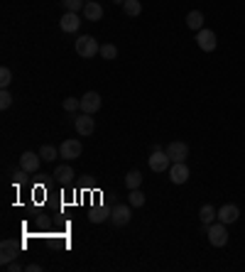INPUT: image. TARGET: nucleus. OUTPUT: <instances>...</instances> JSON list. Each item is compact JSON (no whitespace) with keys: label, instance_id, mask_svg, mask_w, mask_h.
<instances>
[{"label":"nucleus","instance_id":"23","mask_svg":"<svg viewBox=\"0 0 245 272\" xmlns=\"http://www.w3.org/2000/svg\"><path fill=\"white\" fill-rule=\"evenodd\" d=\"M130 206H133V208L145 206V194H142L140 189H130Z\"/></svg>","mask_w":245,"mask_h":272},{"label":"nucleus","instance_id":"11","mask_svg":"<svg viewBox=\"0 0 245 272\" xmlns=\"http://www.w3.org/2000/svg\"><path fill=\"white\" fill-rule=\"evenodd\" d=\"M240 218V208L235 204H226V206H221L218 208V221L221 223H226V226H231V223H235Z\"/></svg>","mask_w":245,"mask_h":272},{"label":"nucleus","instance_id":"8","mask_svg":"<svg viewBox=\"0 0 245 272\" xmlns=\"http://www.w3.org/2000/svg\"><path fill=\"white\" fill-rule=\"evenodd\" d=\"M81 152H83V145L79 140H64L62 147H59V155L64 160H76V157H81Z\"/></svg>","mask_w":245,"mask_h":272},{"label":"nucleus","instance_id":"4","mask_svg":"<svg viewBox=\"0 0 245 272\" xmlns=\"http://www.w3.org/2000/svg\"><path fill=\"white\" fill-rule=\"evenodd\" d=\"M74 128H76V133H79L81 137L94 135V130H96L94 115H91V113H81V115H76V118H74Z\"/></svg>","mask_w":245,"mask_h":272},{"label":"nucleus","instance_id":"25","mask_svg":"<svg viewBox=\"0 0 245 272\" xmlns=\"http://www.w3.org/2000/svg\"><path fill=\"white\" fill-rule=\"evenodd\" d=\"M101 56L103 59H115L118 56V47L115 44H101Z\"/></svg>","mask_w":245,"mask_h":272},{"label":"nucleus","instance_id":"30","mask_svg":"<svg viewBox=\"0 0 245 272\" xmlns=\"http://www.w3.org/2000/svg\"><path fill=\"white\" fill-rule=\"evenodd\" d=\"M27 270H29V272H40V270H42V265H35V262H32V265H27Z\"/></svg>","mask_w":245,"mask_h":272},{"label":"nucleus","instance_id":"6","mask_svg":"<svg viewBox=\"0 0 245 272\" xmlns=\"http://www.w3.org/2000/svg\"><path fill=\"white\" fill-rule=\"evenodd\" d=\"M40 164H42L40 152H37V155H35V152H22V155H20V169H25L27 174L40 172Z\"/></svg>","mask_w":245,"mask_h":272},{"label":"nucleus","instance_id":"3","mask_svg":"<svg viewBox=\"0 0 245 272\" xmlns=\"http://www.w3.org/2000/svg\"><path fill=\"white\" fill-rule=\"evenodd\" d=\"M130 218H133V208L128 204H120V206H113V208H110V221H113V226H118V228L128 226Z\"/></svg>","mask_w":245,"mask_h":272},{"label":"nucleus","instance_id":"19","mask_svg":"<svg viewBox=\"0 0 245 272\" xmlns=\"http://www.w3.org/2000/svg\"><path fill=\"white\" fill-rule=\"evenodd\" d=\"M40 157H42V162H54L56 157H62V155H59V150H56L54 145H42Z\"/></svg>","mask_w":245,"mask_h":272},{"label":"nucleus","instance_id":"20","mask_svg":"<svg viewBox=\"0 0 245 272\" xmlns=\"http://www.w3.org/2000/svg\"><path fill=\"white\" fill-rule=\"evenodd\" d=\"M122 10L128 17H137V15L142 13V5H140V0H125L122 3Z\"/></svg>","mask_w":245,"mask_h":272},{"label":"nucleus","instance_id":"1","mask_svg":"<svg viewBox=\"0 0 245 272\" xmlns=\"http://www.w3.org/2000/svg\"><path fill=\"white\" fill-rule=\"evenodd\" d=\"M74 49H76V54L83 56V59H94L96 54H101V44L91 37V35H81L76 44H74Z\"/></svg>","mask_w":245,"mask_h":272},{"label":"nucleus","instance_id":"7","mask_svg":"<svg viewBox=\"0 0 245 272\" xmlns=\"http://www.w3.org/2000/svg\"><path fill=\"white\" fill-rule=\"evenodd\" d=\"M196 44H199V49H204V52H213L216 49V32L213 29H199V35H196Z\"/></svg>","mask_w":245,"mask_h":272},{"label":"nucleus","instance_id":"24","mask_svg":"<svg viewBox=\"0 0 245 272\" xmlns=\"http://www.w3.org/2000/svg\"><path fill=\"white\" fill-rule=\"evenodd\" d=\"M64 110H69V113H76V110H81V98H64Z\"/></svg>","mask_w":245,"mask_h":272},{"label":"nucleus","instance_id":"12","mask_svg":"<svg viewBox=\"0 0 245 272\" xmlns=\"http://www.w3.org/2000/svg\"><path fill=\"white\" fill-rule=\"evenodd\" d=\"M189 167L187 162H174L172 164V169H169V179H172V184H184L187 179H189Z\"/></svg>","mask_w":245,"mask_h":272},{"label":"nucleus","instance_id":"22","mask_svg":"<svg viewBox=\"0 0 245 272\" xmlns=\"http://www.w3.org/2000/svg\"><path fill=\"white\" fill-rule=\"evenodd\" d=\"M108 218H110L108 208H94L91 216H88V221H91V223H103V221H108Z\"/></svg>","mask_w":245,"mask_h":272},{"label":"nucleus","instance_id":"13","mask_svg":"<svg viewBox=\"0 0 245 272\" xmlns=\"http://www.w3.org/2000/svg\"><path fill=\"white\" fill-rule=\"evenodd\" d=\"M98 108H101V96L96 94V91L83 94V98H81V113H91V115H94Z\"/></svg>","mask_w":245,"mask_h":272},{"label":"nucleus","instance_id":"28","mask_svg":"<svg viewBox=\"0 0 245 272\" xmlns=\"http://www.w3.org/2000/svg\"><path fill=\"white\" fill-rule=\"evenodd\" d=\"M10 106H13V94H10L8 88H3V94H0V108L8 110Z\"/></svg>","mask_w":245,"mask_h":272},{"label":"nucleus","instance_id":"21","mask_svg":"<svg viewBox=\"0 0 245 272\" xmlns=\"http://www.w3.org/2000/svg\"><path fill=\"white\" fill-rule=\"evenodd\" d=\"M140 184H142V174H140L137 169L125 174V187H128V189H140Z\"/></svg>","mask_w":245,"mask_h":272},{"label":"nucleus","instance_id":"9","mask_svg":"<svg viewBox=\"0 0 245 272\" xmlns=\"http://www.w3.org/2000/svg\"><path fill=\"white\" fill-rule=\"evenodd\" d=\"M169 155H167V150H155L150 155V169L152 172H167L169 169Z\"/></svg>","mask_w":245,"mask_h":272},{"label":"nucleus","instance_id":"2","mask_svg":"<svg viewBox=\"0 0 245 272\" xmlns=\"http://www.w3.org/2000/svg\"><path fill=\"white\" fill-rule=\"evenodd\" d=\"M206 235H208V240L213 248H223V245L228 243V228H226V223H211V226H206Z\"/></svg>","mask_w":245,"mask_h":272},{"label":"nucleus","instance_id":"31","mask_svg":"<svg viewBox=\"0 0 245 272\" xmlns=\"http://www.w3.org/2000/svg\"><path fill=\"white\" fill-rule=\"evenodd\" d=\"M113 3H118V5H122V3H125V0H113Z\"/></svg>","mask_w":245,"mask_h":272},{"label":"nucleus","instance_id":"14","mask_svg":"<svg viewBox=\"0 0 245 272\" xmlns=\"http://www.w3.org/2000/svg\"><path fill=\"white\" fill-rule=\"evenodd\" d=\"M59 27L64 29V32H76V29L81 27V17H79V13L62 15V20H59Z\"/></svg>","mask_w":245,"mask_h":272},{"label":"nucleus","instance_id":"29","mask_svg":"<svg viewBox=\"0 0 245 272\" xmlns=\"http://www.w3.org/2000/svg\"><path fill=\"white\" fill-rule=\"evenodd\" d=\"M5 270H8V272H20V270H22V265L13 260V262H8V265H5Z\"/></svg>","mask_w":245,"mask_h":272},{"label":"nucleus","instance_id":"15","mask_svg":"<svg viewBox=\"0 0 245 272\" xmlns=\"http://www.w3.org/2000/svg\"><path fill=\"white\" fill-rule=\"evenodd\" d=\"M83 17H86V20H91V22H98V20L103 17V8H101L98 3L91 0V3H86V5H83Z\"/></svg>","mask_w":245,"mask_h":272},{"label":"nucleus","instance_id":"27","mask_svg":"<svg viewBox=\"0 0 245 272\" xmlns=\"http://www.w3.org/2000/svg\"><path fill=\"white\" fill-rule=\"evenodd\" d=\"M10 81H13V71H10L8 67H3L0 69V86H3V88H8Z\"/></svg>","mask_w":245,"mask_h":272},{"label":"nucleus","instance_id":"18","mask_svg":"<svg viewBox=\"0 0 245 272\" xmlns=\"http://www.w3.org/2000/svg\"><path fill=\"white\" fill-rule=\"evenodd\" d=\"M199 218H201V223L204 226H211L213 221L218 218V211L213 208L211 204H206V206H201V211H199Z\"/></svg>","mask_w":245,"mask_h":272},{"label":"nucleus","instance_id":"26","mask_svg":"<svg viewBox=\"0 0 245 272\" xmlns=\"http://www.w3.org/2000/svg\"><path fill=\"white\" fill-rule=\"evenodd\" d=\"M64 3V8H67V13H79V10H83V0H62Z\"/></svg>","mask_w":245,"mask_h":272},{"label":"nucleus","instance_id":"32","mask_svg":"<svg viewBox=\"0 0 245 272\" xmlns=\"http://www.w3.org/2000/svg\"><path fill=\"white\" fill-rule=\"evenodd\" d=\"M86 3H91V0H86Z\"/></svg>","mask_w":245,"mask_h":272},{"label":"nucleus","instance_id":"5","mask_svg":"<svg viewBox=\"0 0 245 272\" xmlns=\"http://www.w3.org/2000/svg\"><path fill=\"white\" fill-rule=\"evenodd\" d=\"M20 250H22L20 243H15V240H3V243H0V262H3V267H5L8 262H13Z\"/></svg>","mask_w":245,"mask_h":272},{"label":"nucleus","instance_id":"10","mask_svg":"<svg viewBox=\"0 0 245 272\" xmlns=\"http://www.w3.org/2000/svg\"><path fill=\"white\" fill-rule=\"evenodd\" d=\"M167 155H169L172 162H187V157H189V145H187V142H169Z\"/></svg>","mask_w":245,"mask_h":272},{"label":"nucleus","instance_id":"17","mask_svg":"<svg viewBox=\"0 0 245 272\" xmlns=\"http://www.w3.org/2000/svg\"><path fill=\"white\" fill-rule=\"evenodd\" d=\"M187 27L189 29H204V13L201 10H191L189 15H187Z\"/></svg>","mask_w":245,"mask_h":272},{"label":"nucleus","instance_id":"16","mask_svg":"<svg viewBox=\"0 0 245 272\" xmlns=\"http://www.w3.org/2000/svg\"><path fill=\"white\" fill-rule=\"evenodd\" d=\"M54 179L62 182V184H71V182H74V169H71L69 164H59L54 169Z\"/></svg>","mask_w":245,"mask_h":272}]
</instances>
